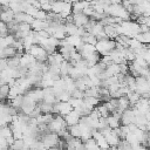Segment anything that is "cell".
Returning a JSON list of instances; mask_svg holds the SVG:
<instances>
[{"mask_svg":"<svg viewBox=\"0 0 150 150\" xmlns=\"http://www.w3.org/2000/svg\"><path fill=\"white\" fill-rule=\"evenodd\" d=\"M96 52L102 56L105 54H109L112 49H115V40L114 39H103V40H97L95 45Z\"/></svg>","mask_w":150,"mask_h":150,"instance_id":"cell-1","label":"cell"},{"mask_svg":"<svg viewBox=\"0 0 150 150\" xmlns=\"http://www.w3.org/2000/svg\"><path fill=\"white\" fill-rule=\"evenodd\" d=\"M64 117V121L67 123V125H74V124H77L79 121H80V112L76 110V109H71L67 115L63 116Z\"/></svg>","mask_w":150,"mask_h":150,"instance_id":"cell-2","label":"cell"},{"mask_svg":"<svg viewBox=\"0 0 150 150\" xmlns=\"http://www.w3.org/2000/svg\"><path fill=\"white\" fill-rule=\"evenodd\" d=\"M73 14V22L77 26V27H83L88 20H89V16H87L86 14H83L82 12H79V13H71Z\"/></svg>","mask_w":150,"mask_h":150,"instance_id":"cell-3","label":"cell"},{"mask_svg":"<svg viewBox=\"0 0 150 150\" xmlns=\"http://www.w3.org/2000/svg\"><path fill=\"white\" fill-rule=\"evenodd\" d=\"M104 138H105V141H107L109 148H116V145H117V143H118V141H120L118 136L112 131V129H111V131H110L109 134L104 135Z\"/></svg>","mask_w":150,"mask_h":150,"instance_id":"cell-4","label":"cell"},{"mask_svg":"<svg viewBox=\"0 0 150 150\" xmlns=\"http://www.w3.org/2000/svg\"><path fill=\"white\" fill-rule=\"evenodd\" d=\"M47 27H48V22L46 20H39V19L34 18V20L30 22V28L35 32H38L40 29H45Z\"/></svg>","mask_w":150,"mask_h":150,"instance_id":"cell-5","label":"cell"},{"mask_svg":"<svg viewBox=\"0 0 150 150\" xmlns=\"http://www.w3.org/2000/svg\"><path fill=\"white\" fill-rule=\"evenodd\" d=\"M13 19H14V12L11 8L6 9V11H1V13H0V20L1 21L7 23V22L12 21Z\"/></svg>","mask_w":150,"mask_h":150,"instance_id":"cell-6","label":"cell"},{"mask_svg":"<svg viewBox=\"0 0 150 150\" xmlns=\"http://www.w3.org/2000/svg\"><path fill=\"white\" fill-rule=\"evenodd\" d=\"M64 40H66V42H67L68 45H70V46H73V47H76L79 43L82 42L81 36H79V35H66Z\"/></svg>","mask_w":150,"mask_h":150,"instance_id":"cell-7","label":"cell"},{"mask_svg":"<svg viewBox=\"0 0 150 150\" xmlns=\"http://www.w3.org/2000/svg\"><path fill=\"white\" fill-rule=\"evenodd\" d=\"M103 30H104L105 35L109 39H115L117 36V33H116V29H115L114 25H104L103 26Z\"/></svg>","mask_w":150,"mask_h":150,"instance_id":"cell-8","label":"cell"},{"mask_svg":"<svg viewBox=\"0 0 150 150\" xmlns=\"http://www.w3.org/2000/svg\"><path fill=\"white\" fill-rule=\"evenodd\" d=\"M107 123H108V125H109L111 129L117 128V127L121 125V123H120V118L116 117V116H114V115H111V114H109V115L107 116Z\"/></svg>","mask_w":150,"mask_h":150,"instance_id":"cell-9","label":"cell"},{"mask_svg":"<svg viewBox=\"0 0 150 150\" xmlns=\"http://www.w3.org/2000/svg\"><path fill=\"white\" fill-rule=\"evenodd\" d=\"M117 100H118V105H117V109H120L121 111H123L124 109L129 108V104H130V102H129V100H128V97H127L125 95H122V96H120Z\"/></svg>","mask_w":150,"mask_h":150,"instance_id":"cell-10","label":"cell"},{"mask_svg":"<svg viewBox=\"0 0 150 150\" xmlns=\"http://www.w3.org/2000/svg\"><path fill=\"white\" fill-rule=\"evenodd\" d=\"M63 4L64 1H61V0H54V1H50V5H52V12L54 13H60L63 8Z\"/></svg>","mask_w":150,"mask_h":150,"instance_id":"cell-11","label":"cell"},{"mask_svg":"<svg viewBox=\"0 0 150 150\" xmlns=\"http://www.w3.org/2000/svg\"><path fill=\"white\" fill-rule=\"evenodd\" d=\"M67 130H68V132H69L73 137H80V136H81V131H80L77 124H74V125H67Z\"/></svg>","mask_w":150,"mask_h":150,"instance_id":"cell-12","label":"cell"},{"mask_svg":"<svg viewBox=\"0 0 150 150\" xmlns=\"http://www.w3.org/2000/svg\"><path fill=\"white\" fill-rule=\"evenodd\" d=\"M83 145H84V149H100L98 145H97V143H96V141L93 137L86 139L83 142Z\"/></svg>","mask_w":150,"mask_h":150,"instance_id":"cell-13","label":"cell"},{"mask_svg":"<svg viewBox=\"0 0 150 150\" xmlns=\"http://www.w3.org/2000/svg\"><path fill=\"white\" fill-rule=\"evenodd\" d=\"M68 102L70 103V105H71L73 109H74V108H77V107H80V105L82 104L83 98H76V97H71V96H70V98L68 100Z\"/></svg>","mask_w":150,"mask_h":150,"instance_id":"cell-14","label":"cell"},{"mask_svg":"<svg viewBox=\"0 0 150 150\" xmlns=\"http://www.w3.org/2000/svg\"><path fill=\"white\" fill-rule=\"evenodd\" d=\"M8 91H9V86H8L7 83L0 84V95H1V97H2V98H5V97L7 96Z\"/></svg>","mask_w":150,"mask_h":150,"instance_id":"cell-15","label":"cell"},{"mask_svg":"<svg viewBox=\"0 0 150 150\" xmlns=\"http://www.w3.org/2000/svg\"><path fill=\"white\" fill-rule=\"evenodd\" d=\"M34 18L35 19H39V20H46L47 19V12L43 11V9H41V8H39L38 12H36V14L34 15Z\"/></svg>","mask_w":150,"mask_h":150,"instance_id":"cell-16","label":"cell"},{"mask_svg":"<svg viewBox=\"0 0 150 150\" xmlns=\"http://www.w3.org/2000/svg\"><path fill=\"white\" fill-rule=\"evenodd\" d=\"M18 28H19V30H21V32H29L32 28H30V25L29 23H27V22H19L18 23Z\"/></svg>","mask_w":150,"mask_h":150,"instance_id":"cell-17","label":"cell"},{"mask_svg":"<svg viewBox=\"0 0 150 150\" xmlns=\"http://www.w3.org/2000/svg\"><path fill=\"white\" fill-rule=\"evenodd\" d=\"M70 96H71V97H76V98H83V91L80 90V89H77V88H75V89L70 93Z\"/></svg>","mask_w":150,"mask_h":150,"instance_id":"cell-18","label":"cell"},{"mask_svg":"<svg viewBox=\"0 0 150 150\" xmlns=\"http://www.w3.org/2000/svg\"><path fill=\"white\" fill-rule=\"evenodd\" d=\"M95 11H94V8H93V6H87L86 8H83V11H82V13L83 14H86L87 16H91L93 15V13H94Z\"/></svg>","mask_w":150,"mask_h":150,"instance_id":"cell-19","label":"cell"},{"mask_svg":"<svg viewBox=\"0 0 150 150\" xmlns=\"http://www.w3.org/2000/svg\"><path fill=\"white\" fill-rule=\"evenodd\" d=\"M40 8L46 11V12H50L52 11V5H50V2H45V4H41Z\"/></svg>","mask_w":150,"mask_h":150,"instance_id":"cell-20","label":"cell"},{"mask_svg":"<svg viewBox=\"0 0 150 150\" xmlns=\"http://www.w3.org/2000/svg\"><path fill=\"white\" fill-rule=\"evenodd\" d=\"M149 27H150V26H148V25H145V23H141V25H139V32H141V33L148 32V30H149Z\"/></svg>","mask_w":150,"mask_h":150,"instance_id":"cell-21","label":"cell"},{"mask_svg":"<svg viewBox=\"0 0 150 150\" xmlns=\"http://www.w3.org/2000/svg\"><path fill=\"white\" fill-rule=\"evenodd\" d=\"M122 0H109L110 4H121Z\"/></svg>","mask_w":150,"mask_h":150,"instance_id":"cell-22","label":"cell"},{"mask_svg":"<svg viewBox=\"0 0 150 150\" xmlns=\"http://www.w3.org/2000/svg\"><path fill=\"white\" fill-rule=\"evenodd\" d=\"M40 4H45V2H50V0H38Z\"/></svg>","mask_w":150,"mask_h":150,"instance_id":"cell-23","label":"cell"},{"mask_svg":"<svg viewBox=\"0 0 150 150\" xmlns=\"http://www.w3.org/2000/svg\"><path fill=\"white\" fill-rule=\"evenodd\" d=\"M68 1H69V2H71V4H73V2H75V1H77V0H68Z\"/></svg>","mask_w":150,"mask_h":150,"instance_id":"cell-24","label":"cell"},{"mask_svg":"<svg viewBox=\"0 0 150 150\" xmlns=\"http://www.w3.org/2000/svg\"><path fill=\"white\" fill-rule=\"evenodd\" d=\"M0 100H2V97H1V95H0Z\"/></svg>","mask_w":150,"mask_h":150,"instance_id":"cell-25","label":"cell"},{"mask_svg":"<svg viewBox=\"0 0 150 150\" xmlns=\"http://www.w3.org/2000/svg\"><path fill=\"white\" fill-rule=\"evenodd\" d=\"M61 1H68V0H61Z\"/></svg>","mask_w":150,"mask_h":150,"instance_id":"cell-26","label":"cell"}]
</instances>
